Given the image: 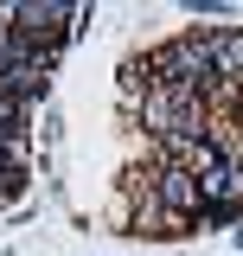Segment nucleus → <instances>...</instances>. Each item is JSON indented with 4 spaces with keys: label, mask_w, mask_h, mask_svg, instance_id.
Returning a JSON list of instances; mask_svg holds the SVG:
<instances>
[{
    "label": "nucleus",
    "mask_w": 243,
    "mask_h": 256,
    "mask_svg": "<svg viewBox=\"0 0 243 256\" xmlns=\"http://www.w3.org/2000/svg\"><path fill=\"white\" fill-rule=\"evenodd\" d=\"M26 186H32V173H26V154L0 148V205H13V198H20Z\"/></svg>",
    "instance_id": "2"
},
{
    "label": "nucleus",
    "mask_w": 243,
    "mask_h": 256,
    "mask_svg": "<svg viewBox=\"0 0 243 256\" xmlns=\"http://www.w3.org/2000/svg\"><path fill=\"white\" fill-rule=\"evenodd\" d=\"M154 198H160L166 218H192L205 205V186H198L192 166H154Z\"/></svg>",
    "instance_id": "1"
},
{
    "label": "nucleus",
    "mask_w": 243,
    "mask_h": 256,
    "mask_svg": "<svg viewBox=\"0 0 243 256\" xmlns=\"http://www.w3.org/2000/svg\"><path fill=\"white\" fill-rule=\"evenodd\" d=\"M186 20H218V26H230L237 6H224V0H186Z\"/></svg>",
    "instance_id": "3"
},
{
    "label": "nucleus",
    "mask_w": 243,
    "mask_h": 256,
    "mask_svg": "<svg viewBox=\"0 0 243 256\" xmlns=\"http://www.w3.org/2000/svg\"><path fill=\"white\" fill-rule=\"evenodd\" d=\"M230 244H237V256H243V224H237V230H230Z\"/></svg>",
    "instance_id": "4"
}]
</instances>
